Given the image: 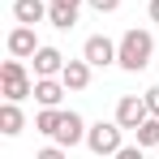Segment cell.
<instances>
[{
    "label": "cell",
    "instance_id": "20",
    "mask_svg": "<svg viewBox=\"0 0 159 159\" xmlns=\"http://www.w3.org/2000/svg\"><path fill=\"white\" fill-rule=\"evenodd\" d=\"M146 13H151V22L159 26V0H151V4H146Z\"/></svg>",
    "mask_w": 159,
    "mask_h": 159
},
{
    "label": "cell",
    "instance_id": "7",
    "mask_svg": "<svg viewBox=\"0 0 159 159\" xmlns=\"http://www.w3.org/2000/svg\"><path fill=\"white\" fill-rule=\"evenodd\" d=\"M86 129H90V125L82 120L78 112H65V116H60V129H56V138H52V142H60V146L69 151V146H78V142H86Z\"/></svg>",
    "mask_w": 159,
    "mask_h": 159
},
{
    "label": "cell",
    "instance_id": "2",
    "mask_svg": "<svg viewBox=\"0 0 159 159\" xmlns=\"http://www.w3.org/2000/svg\"><path fill=\"white\" fill-rule=\"evenodd\" d=\"M0 82H4V90H0V95H4L9 103H22L26 95H34V78L26 73V65H22L17 56L0 65Z\"/></svg>",
    "mask_w": 159,
    "mask_h": 159
},
{
    "label": "cell",
    "instance_id": "16",
    "mask_svg": "<svg viewBox=\"0 0 159 159\" xmlns=\"http://www.w3.org/2000/svg\"><path fill=\"white\" fill-rule=\"evenodd\" d=\"M34 159H69V151H65L60 142H52V146H43V151H39Z\"/></svg>",
    "mask_w": 159,
    "mask_h": 159
},
{
    "label": "cell",
    "instance_id": "4",
    "mask_svg": "<svg viewBox=\"0 0 159 159\" xmlns=\"http://www.w3.org/2000/svg\"><path fill=\"white\" fill-rule=\"evenodd\" d=\"M116 52H120V43H112L107 34H90L82 48V60H90V69H107V65H116Z\"/></svg>",
    "mask_w": 159,
    "mask_h": 159
},
{
    "label": "cell",
    "instance_id": "5",
    "mask_svg": "<svg viewBox=\"0 0 159 159\" xmlns=\"http://www.w3.org/2000/svg\"><path fill=\"white\" fill-rule=\"evenodd\" d=\"M116 120H120V129H138V125H146L151 120V107H146V95H125L120 103H116Z\"/></svg>",
    "mask_w": 159,
    "mask_h": 159
},
{
    "label": "cell",
    "instance_id": "12",
    "mask_svg": "<svg viewBox=\"0 0 159 159\" xmlns=\"http://www.w3.org/2000/svg\"><path fill=\"white\" fill-rule=\"evenodd\" d=\"M13 17H17V26H39L48 17V4L43 0H13Z\"/></svg>",
    "mask_w": 159,
    "mask_h": 159
},
{
    "label": "cell",
    "instance_id": "18",
    "mask_svg": "<svg viewBox=\"0 0 159 159\" xmlns=\"http://www.w3.org/2000/svg\"><path fill=\"white\" fill-rule=\"evenodd\" d=\"M142 151H146V146H138V142H133V146H120L112 159H142Z\"/></svg>",
    "mask_w": 159,
    "mask_h": 159
},
{
    "label": "cell",
    "instance_id": "6",
    "mask_svg": "<svg viewBox=\"0 0 159 159\" xmlns=\"http://www.w3.org/2000/svg\"><path fill=\"white\" fill-rule=\"evenodd\" d=\"M82 4H86V0H48V22H52L56 30H73Z\"/></svg>",
    "mask_w": 159,
    "mask_h": 159
},
{
    "label": "cell",
    "instance_id": "1",
    "mask_svg": "<svg viewBox=\"0 0 159 159\" xmlns=\"http://www.w3.org/2000/svg\"><path fill=\"white\" fill-rule=\"evenodd\" d=\"M151 56H155V39H151V30H125L120 34V52H116V65L120 69H129V73H142L146 65H151Z\"/></svg>",
    "mask_w": 159,
    "mask_h": 159
},
{
    "label": "cell",
    "instance_id": "10",
    "mask_svg": "<svg viewBox=\"0 0 159 159\" xmlns=\"http://www.w3.org/2000/svg\"><path fill=\"white\" fill-rule=\"evenodd\" d=\"M30 60H34V78H60V69H65V56L56 52V48H48V43L30 56Z\"/></svg>",
    "mask_w": 159,
    "mask_h": 159
},
{
    "label": "cell",
    "instance_id": "14",
    "mask_svg": "<svg viewBox=\"0 0 159 159\" xmlns=\"http://www.w3.org/2000/svg\"><path fill=\"white\" fill-rule=\"evenodd\" d=\"M60 116H65L60 107H43V112L34 116V129H39V133H48V138H56V129H60Z\"/></svg>",
    "mask_w": 159,
    "mask_h": 159
},
{
    "label": "cell",
    "instance_id": "3",
    "mask_svg": "<svg viewBox=\"0 0 159 159\" xmlns=\"http://www.w3.org/2000/svg\"><path fill=\"white\" fill-rule=\"evenodd\" d=\"M125 129H120V120H95L90 129H86V146L95 151V155H103V159H112L125 142Z\"/></svg>",
    "mask_w": 159,
    "mask_h": 159
},
{
    "label": "cell",
    "instance_id": "11",
    "mask_svg": "<svg viewBox=\"0 0 159 159\" xmlns=\"http://www.w3.org/2000/svg\"><path fill=\"white\" fill-rule=\"evenodd\" d=\"M60 82H65L69 90H86V86H90V60H65Z\"/></svg>",
    "mask_w": 159,
    "mask_h": 159
},
{
    "label": "cell",
    "instance_id": "17",
    "mask_svg": "<svg viewBox=\"0 0 159 159\" xmlns=\"http://www.w3.org/2000/svg\"><path fill=\"white\" fill-rule=\"evenodd\" d=\"M86 4H90L95 13H116V9H120V0H86Z\"/></svg>",
    "mask_w": 159,
    "mask_h": 159
},
{
    "label": "cell",
    "instance_id": "9",
    "mask_svg": "<svg viewBox=\"0 0 159 159\" xmlns=\"http://www.w3.org/2000/svg\"><path fill=\"white\" fill-rule=\"evenodd\" d=\"M65 95H69V86L60 78H34V103L39 107H60Z\"/></svg>",
    "mask_w": 159,
    "mask_h": 159
},
{
    "label": "cell",
    "instance_id": "13",
    "mask_svg": "<svg viewBox=\"0 0 159 159\" xmlns=\"http://www.w3.org/2000/svg\"><path fill=\"white\" fill-rule=\"evenodd\" d=\"M22 129H26V116H22V107L4 99V107H0V133H4V138H17Z\"/></svg>",
    "mask_w": 159,
    "mask_h": 159
},
{
    "label": "cell",
    "instance_id": "15",
    "mask_svg": "<svg viewBox=\"0 0 159 159\" xmlns=\"http://www.w3.org/2000/svg\"><path fill=\"white\" fill-rule=\"evenodd\" d=\"M133 138H138V146H159V116H151L146 125H138Z\"/></svg>",
    "mask_w": 159,
    "mask_h": 159
},
{
    "label": "cell",
    "instance_id": "19",
    "mask_svg": "<svg viewBox=\"0 0 159 159\" xmlns=\"http://www.w3.org/2000/svg\"><path fill=\"white\" fill-rule=\"evenodd\" d=\"M146 107H151V116H159V86L146 90Z\"/></svg>",
    "mask_w": 159,
    "mask_h": 159
},
{
    "label": "cell",
    "instance_id": "8",
    "mask_svg": "<svg viewBox=\"0 0 159 159\" xmlns=\"http://www.w3.org/2000/svg\"><path fill=\"white\" fill-rule=\"evenodd\" d=\"M43 48L39 39H34V26H13L9 30V56H17V60H26Z\"/></svg>",
    "mask_w": 159,
    "mask_h": 159
}]
</instances>
